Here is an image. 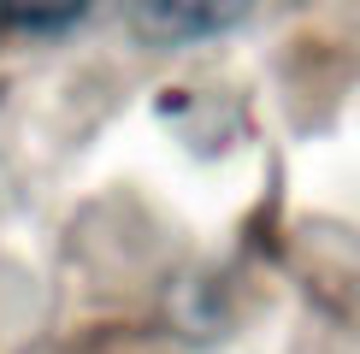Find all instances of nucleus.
Returning <instances> with one entry per match:
<instances>
[{"label":"nucleus","mask_w":360,"mask_h":354,"mask_svg":"<svg viewBox=\"0 0 360 354\" xmlns=\"http://www.w3.org/2000/svg\"><path fill=\"white\" fill-rule=\"evenodd\" d=\"M254 6L260 0H136V18L154 41H201L236 29Z\"/></svg>","instance_id":"1"},{"label":"nucleus","mask_w":360,"mask_h":354,"mask_svg":"<svg viewBox=\"0 0 360 354\" xmlns=\"http://www.w3.org/2000/svg\"><path fill=\"white\" fill-rule=\"evenodd\" d=\"M95 0H0V29L18 36H59L83 18Z\"/></svg>","instance_id":"2"}]
</instances>
